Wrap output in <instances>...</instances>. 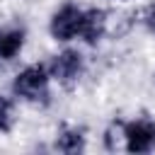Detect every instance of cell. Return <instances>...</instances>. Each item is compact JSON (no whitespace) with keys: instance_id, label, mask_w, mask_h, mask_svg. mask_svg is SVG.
Masks as SVG:
<instances>
[{"instance_id":"obj_1","label":"cell","mask_w":155,"mask_h":155,"mask_svg":"<svg viewBox=\"0 0 155 155\" xmlns=\"http://www.w3.org/2000/svg\"><path fill=\"white\" fill-rule=\"evenodd\" d=\"M46 82H48V73L44 65H29L27 70H22L15 82L12 90L24 97V99H46Z\"/></svg>"},{"instance_id":"obj_2","label":"cell","mask_w":155,"mask_h":155,"mask_svg":"<svg viewBox=\"0 0 155 155\" xmlns=\"http://www.w3.org/2000/svg\"><path fill=\"white\" fill-rule=\"evenodd\" d=\"M126 131V150L128 153H148L155 145V124L153 121H133L124 126Z\"/></svg>"},{"instance_id":"obj_3","label":"cell","mask_w":155,"mask_h":155,"mask_svg":"<svg viewBox=\"0 0 155 155\" xmlns=\"http://www.w3.org/2000/svg\"><path fill=\"white\" fill-rule=\"evenodd\" d=\"M80 24H82V12L73 5H65L63 10H58L51 19V34L61 41L73 39L75 34H80Z\"/></svg>"},{"instance_id":"obj_4","label":"cell","mask_w":155,"mask_h":155,"mask_svg":"<svg viewBox=\"0 0 155 155\" xmlns=\"http://www.w3.org/2000/svg\"><path fill=\"white\" fill-rule=\"evenodd\" d=\"M80 68H82L80 53H78V51H63L61 56H56V58L51 61L48 73H51L53 78H58L61 82H70V80L78 78Z\"/></svg>"},{"instance_id":"obj_5","label":"cell","mask_w":155,"mask_h":155,"mask_svg":"<svg viewBox=\"0 0 155 155\" xmlns=\"http://www.w3.org/2000/svg\"><path fill=\"white\" fill-rule=\"evenodd\" d=\"M104 12L102 10H87L82 12V24H80V36L90 44H94L104 34Z\"/></svg>"},{"instance_id":"obj_6","label":"cell","mask_w":155,"mask_h":155,"mask_svg":"<svg viewBox=\"0 0 155 155\" xmlns=\"http://www.w3.org/2000/svg\"><path fill=\"white\" fill-rule=\"evenodd\" d=\"M22 41H24L22 29H5V31H0V58H12L22 48Z\"/></svg>"},{"instance_id":"obj_7","label":"cell","mask_w":155,"mask_h":155,"mask_svg":"<svg viewBox=\"0 0 155 155\" xmlns=\"http://www.w3.org/2000/svg\"><path fill=\"white\" fill-rule=\"evenodd\" d=\"M56 148H58L61 153H80V150L85 148L82 131H78V128H68V131H63V133L58 136V140H56Z\"/></svg>"},{"instance_id":"obj_8","label":"cell","mask_w":155,"mask_h":155,"mask_svg":"<svg viewBox=\"0 0 155 155\" xmlns=\"http://www.w3.org/2000/svg\"><path fill=\"white\" fill-rule=\"evenodd\" d=\"M121 138L126 140V131H124L121 126H114V128H109V131H107V148H109V150H116V148H121Z\"/></svg>"},{"instance_id":"obj_9","label":"cell","mask_w":155,"mask_h":155,"mask_svg":"<svg viewBox=\"0 0 155 155\" xmlns=\"http://www.w3.org/2000/svg\"><path fill=\"white\" fill-rule=\"evenodd\" d=\"M12 126V104L0 97V131H7Z\"/></svg>"},{"instance_id":"obj_10","label":"cell","mask_w":155,"mask_h":155,"mask_svg":"<svg viewBox=\"0 0 155 155\" xmlns=\"http://www.w3.org/2000/svg\"><path fill=\"white\" fill-rule=\"evenodd\" d=\"M143 22L155 31V5H150V7H145V12H143Z\"/></svg>"}]
</instances>
